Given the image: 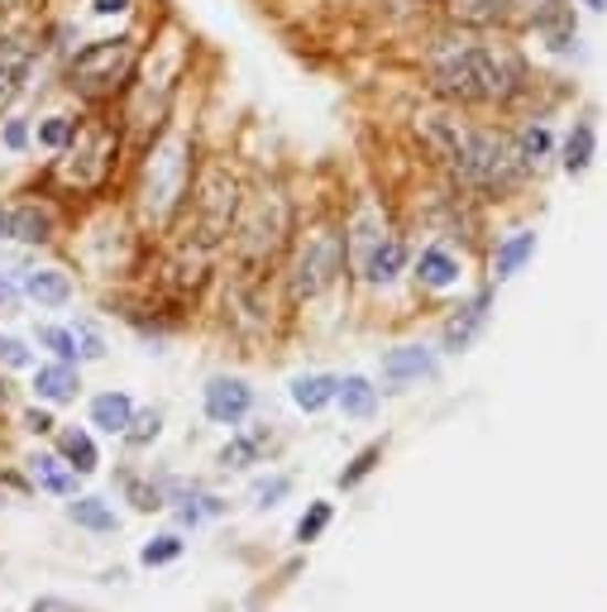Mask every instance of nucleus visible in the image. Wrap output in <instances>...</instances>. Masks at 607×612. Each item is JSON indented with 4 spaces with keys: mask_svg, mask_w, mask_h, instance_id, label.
Wrapping results in <instances>:
<instances>
[{
    "mask_svg": "<svg viewBox=\"0 0 607 612\" xmlns=\"http://www.w3.org/2000/svg\"><path fill=\"white\" fill-rule=\"evenodd\" d=\"M531 86V67L508 39H445L430 53V92L450 106H508Z\"/></svg>",
    "mask_w": 607,
    "mask_h": 612,
    "instance_id": "1",
    "label": "nucleus"
},
{
    "mask_svg": "<svg viewBox=\"0 0 607 612\" xmlns=\"http://www.w3.org/2000/svg\"><path fill=\"white\" fill-rule=\"evenodd\" d=\"M416 139L465 192H508L512 182L526 178L522 158H517V139L493 125H469L459 115H422Z\"/></svg>",
    "mask_w": 607,
    "mask_h": 612,
    "instance_id": "2",
    "label": "nucleus"
},
{
    "mask_svg": "<svg viewBox=\"0 0 607 612\" xmlns=\"http://www.w3.org/2000/svg\"><path fill=\"white\" fill-rule=\"evenodd\" d=\"M192 197V139L182 129H163L149 139L139 168V215L149 230H172Z\"/></svg>",
    "mask_w": 607,
    "mask_h": 612,
    "instance_id": "3",
    "label": "nucleus"
},
{
    "mask_svg": "<svg viewBox=\"0 0 607 612\" xmlns=\"http://www.w3.org/2000/svg\"><path fill=\"white\" fill-rule=\"evenodd\" d=\"M143 63V43L135 34H115V39H92L67 57L63 82L67 92L86 101V106H110L115 96H125L139 77Z\"/></svg>",
    "mask_w": 607,
    "mask_h": 612,
    "instance_id": "4",
    "label": "nucleus"
},
{
    "mask_svg": "<svg viewBox=\"0 0 607 612\" xmlns=\"http://www.w3.org/2000/svg\"><path fill=\"white\" fill-rule=\"evenodd\" d=\"M287 240H292V207L278 187H264L239 207L235 230H230V244H235V258L244 273H264L283 258Z\"/></svg>",
    "mask_w": 607,
    "mask_h": 612,
    "instance_id": "5",
    "label": "nucleus"
},
{
    "mask_svg": "<svg viewBox=\"0 0 607 612\" xmlns=\"http://www.w3.org/2000/svg\"><path fill=\"white\" fill-rule=\"evenodd\" d=\"M244 207L239 197V178L221 163H211L201 178L192 182V197H187L182 211H192V235L187 244H196V250H215V244L230 240V230H235V215Z\"/></svg>",
    "mask_w": 607,
    "mask_h": 612,
    "instance_id": "6",
    "label": "nucleus"
},
{
    "mask_svg": "<svg viewBox=\"0 0 607 612\" xmlns=\"http://www.w3.org/2000/svg\"><path fill=\"white\" fill-rule=\"evenodd\" d=\"M67 158L53 168V178L67 187V192H100L115 172V154H120V129L106 120H82L72 144L63 149Z\"/></svg>",
    "mask_w": 607,
    "mask_h": 612,
    "instance_id": "7",
    "label": "nucleus"
},
{
    "mask_svg": "<svg viewBox=\"0 0 607 612\" xmlns=\"http://www.w3.org/2000/svg\"><path fill=\"white\" fill-rule=\"evenodd\" d=\"M344 273V235L330 225H316L301 235L292 268H287V297L292 302H311L321 297L330 283Z\"/></svg>",
    "mask_w": 607,
    "mask_h": 612,
    "instance_id": "8",
    "label": "nucleus"
},
{
    "mask_svg": "<svg viewBox=\"0 0 607 612\" xmlns=\"http://www.w3.org/2000/svg\"><path fill=\"white\" fill-rule=\"evenodd\" d=\"M34 57L39 49L29 34H0V115L20 101L29 72H34Z\"/></svg>",
    "mask_w": 607,
    "mask_h": 612,
    "instance_id": "9",
    "label": "nucleus"
},
{
    "mask_svg": "<svg viewBox=\"0 0 607 612\" xmlns=\"http://www.w3.org/2000/svg\"><path fill=\"white\" fill-rule=\"evenodd\" d=\"M526 20L551 53H569L574 43H579V14H574V0H541V6H531Z\"/></svg>",
    "mask_w": 607,
    "mask_h": 612,
    "instance_id": "10",
    "label": "nucleus"
},
{
    "mask_svg": "<svg viewBox=\"0 0 607 612\" xmlns=\"http://www.w3.org/2000/svg\"><path fill=\"white\" fill-rule=\"evenodd\" d=\"M445 20L469 29V34H488V29H508L517 14V0H440Z\"/></svg>",
    "mask_w": 607,
    "mask_h": 612,
    "instance_id": "11",
    "label": "nucleus"
},
{
    "mask_svg": "<svg viewBox=\"0 0 607 612\" xmlns=\"http://www.w3.org/2000/svg\"><path fill=\"white\" fill-rule=\"evenodd\" d=\"M254 392L239 383V378H211L206 383V416L221 421V426H235V421H244V412H249Z\"/></svg>",
    "mask_w": 607,
    "mask_h": 612,
    "instance_id": "12",
    "label": "nucleus"
},
{
    "mask_svg": "<svg viewBox=\"0 0 607 612\" xmlns=\"http://www.w3.org/2000/svg\"><path fill=\"white\" fill-rule=\"evenodd\" d=\"M53 207H39V201H24V207H14L10 211V240H20V244H49L53 240Z\"/></svg>",
    "mask_w": 607,
    "mask_h": 612,
    "instance_id": "13",
    "label": "nucleus"
},
{
    "mask_svg": "<svg viewBox=\"0 0 607 612\" xmlns=\"http://www.w3.org/2000/svg\"><path fill=\"white\" fill-rule=\"evenodd\" d=\"M488 302H493V297L479 293L469 306H459V312L445 320V349H469L473 345V335H479L483 320H488Z\"/></svg>",
    "mask_w": 607,
    "mask_h": 612,
    "instance_id": "14",
    "label": "nucleus"
},
{
    "mask_svg": "<svg viewBox=\"0 0 607 612\" xmlns=\"http://www.w3.org/2000/svg\"><path fill=\"white\" fill-rule=\"evenodd\" d=\"M20 293L34 297L39 306H63V302H72V278L63 268H29Z\"/></svg>",
    "mask_w": 607,
    "mask_h": 612,
    "instance_id": "15",
    "label": "nucleus"
},
{
    "mask_svg": "<svg viewBox=\"0 0 607 612\" xmlns=\"http://www.w3.org/2000/svg\"><path fill=\"white\" fill-rule=\"evenodd\" d=\"M430 369H436V359L426 355L422 345H402V349H393V355L383 359V378L387 383H412V378H426Z\"/></svg>",
    "mask_w": 607,
    "mask_h": 612,
    "instance_id": "16",
    "label": "nucleus"
},
{
    "mask_svg": "<svg viewBox=\"0 0 607 612\" xmlns=\"http://www.w3.org/2000/svg\"><path fill=\"white\" fill-rule=\"evenodd\" d=\"M416 283L430 287V293L455 287L459 283V258L450 250H422V258H416Z\"/></svg>",
    "mask_w": 607,
    "mask_h": 612,
    "instance_id": "17",
    "label": "nucleus"
},
{
    "mask_svg": "<svg viewBox=\"0 0 607 612\" xmlns=\"http://www.w3.org/2000/svg\"><path fill=\"white\" fill-rule=\"evenodd\" d=\"M34 392L43 402H67V398H77V369L72 363H43V369L34 373Z\"/></svg>",
    "mask_w": 607,
    "mask_h": 612,
    "instance_id": "18",
    "label": "nucleus"
},
{
    "mask_svg": "<svg viewBox=\"0 0 607 612\" xmlns=\"http://www.w3.org/2000/svg\"><path fill=\"white\" fill-rule=\"evenodd\" d=\"M536 254V235L531 230H517V235H508L498 244V254H493V273H498V283L502 278H512V273H522V264Z\"/></svg>",
    "mask_w": 607,
    "mask_h": 612,
    "instance_id": "19",
    "label": "nucleus"
},
{
    "mask_svg": "<svg viewBox=\"0 0 607 612\" xmlns=\"http://www.w3.org/2000/svg\"><path fill=\"white\" fill-rule=\"evenodd\" d=\"M29 474H34V484L39 488H49V493H77V469H67L57 455H34L29 460Z\"/></svg>",
    "mask_w": 607,
    "mask_h": 612,
    "instance_id": "20",
    "label": "nucleus"
},
{
    "mask_svg": "<svg viewBox=\"0 0 607 612\" xmlns=\"http://www.w3.org/2000/svg\"><path fill=\"white\" fill-rule=\"evenodd\" d=\"M594 154H598V135H594V125H588V120H579L569 129V139H565V172H569V178L588 172Z\"/></svg>",
    "mask_w": 607,
    "mask_h": 612,
    "instance_id": "21",
    "label": "nucleus"
},
{
    "mask_svg": "<svg viewBox=\"0 0 607 612\" xmlns=\"http://www.w3.org/2000/svg\"><path fill=\"white\" fill-rule=\"evenodd\" d=\"M336 392H340V378L307 373V378H297V383H292V402L301 407V412H321V407L336 398Z\"/></svg>",
    "mask_w": 607,
    "mask_h": 612,
    "instance_id": "22",
    "label": "nucleus"
},
{
    "mask_svg": "<svg viewBox=\"0 0 607 612\" xmlns=\"http://www.w3.org/2000/svg\"><path fill=\"white\" fill-rule=\"evenodd\" d=\"M129 416H135V407H129V398L125 392H100V398L92 402V426H100V431H125L129 426Z\"/></svg>",
    "mask_w": 607,
    "mask_h": 612,
    "instance_id": "23",
    "label": "nucleus"
},
{
    "mask_svg": "<svg viewBox=\"0 0 607 612\" xmlns=\"http://www.w3.org/2000/svg\"><path fill=\"white\" fill-rule=\"evenodd\" d=\"M517 158H522V168L526 172H536L545 158H551V129L545 125H526V129H517Z\"/></svg>",
    "mask_w": 607,
    "mask_h": 612,
    "instance_id": "24",
    "label": "nucleus"
},
{
    "mask_svg": "<svg viewBox=\"0 0 607 612\" xmlns=\"http://www.w3.org/2000/svg\"><path fill=\"white\" fill-rule=\"evenodd\" d=\"M336 398L344 407V416H373V407H379V388H373L369 378L354 373V378H344V383H340Z\"/></svg>",
    "mask_w": 607,
    "mask_h": 612,
    "instance_id": "25",
    "label": "nucleus"
},
{
    "mask_svg": "<svg viewBox=\"0 0 607 612\" xmlns=\"http://www.w3.org/2000/svg\"><path fill=\"white\" fill-rule=\"evenodd\" d=\"M67 517L77 521V527H86V531H115V513L100 498H77L67 507Z\"/></svg>",
    "mask_w": 607,
    "mask_h": 612,
    "instance_id": "26",
    "label": "nucleus"
},
{
    "mask_svg": "<svg viewBox=\"0 0 607 612\" xmlns=\"http://www.w3.org/2000/svg\"><path fill=\"white\" fill-rule=\"evenodd\" d=\"M77 125L82 120H72V115H43V120H39V144H43V149H53V154H63L72 144V135H77Z\"/></svg>",
    "mask_w": 607,
    "mask_h": 612,
    "instance_id": "27",
    "label": "nucleus"
},
{
    "mask_svg": "<svg viewBox=\"0 0 607 612\" xmlns=\"http://www.w3.org/2000/svg\"><path fill=\"white\" fill-rule=\"evenodd\" d=\"M63 455L72 460V469H77V474H92L100 464V455H96V445H92V435H86V431H63Z\"/></svg>",
    "mask_w": 607,
    "mask_h": 612,
    "instance_id": "28",
    "label": "nucleus"
},
{
    "mask_svg": "<svg viewBox=\"0 0 607 612\" xmlns=\"http://www.w3.org/2000/svg\"><path fill=\"white\" fill-rule=\"evenodd\" d=\"M39 340L49 345V349H53V355L63 359V363H72V359H77V330H63V326H43V330H39Z\"/></svg>",
    "mask_w": 607,
    "mask_h": 612,
    "instance_id": "29",
    "label": "nucleus"
},
{
    "mask_svg": "<svg viewBox=\"0 0 607 612\" xmlns=\"http://www.w3.org/2000/svg\"><path fill=\"white\" fill-rule=\"evenodd\" d=\"M330 527V503H316L307 517L297 521V541H316V536H321Z\"/></svg>",
    "mask_w": 607,
    "mask_h": 612,
    "instance_id": "30",
    "label": "nucleus"
},
{
    "mask_svg": "<svg viewBox=\"0 0 607 612\" xmlns=\"http://www.w3.org/2000/svg\"><path fill=\"white\" fill-rule=\"evenodd\" d=\"M178 556H182L178 536H158V541L143 546V564H168V560H178Z\"/></svg>",
    "mask_w": 607,
    "mask_h": 612,
    "instance_id": "31",
    "label": "nucleus"
},
{
    "mask_svg": "<svg viewBox=\"0 0 607 612\" xmlns=\"http://www.w3.org/2000/svg\"><path fill=\"white\" fill-rule=\"evenodd\" d=\"M379 455H383V445H369V450H364V455H359V460L350 464V469H344V474H340V488H354V484H359V478H364V474L373 469V464H379Z\"/></svg>",
    "mask_w": 607,
    "mask_h": 612,
    "instance_id": "32",
    "label": "nucleus"
},
{
    "mask_svg": "<svg viewBox=\"0 0 607 612\" xmlns=\"http://www.w3.org/2000/svg\"><path fill=\"white\" fill-rule=\"evenodd\" d=\"M158 426H163V421H158V412H143V416H129L125 435H129L135 445H143V441H153V435H158Z\"/></svg>",
    "mask_w": 607,
    "mask_h": 612,
    "instance_id": "33",
    "label": "nucleus"
},
{
    "mask_svg": "<svg viewBox=\"0 0 607 612\" xmlns=\"http://www.w3.org/2000/svg\"><path fill=\"white\" fill-rule=\"evenodd\" d=\"M0 359H6L10 369H24V363H29V349H24V340H10V335H6V340H0Z\"/></svg>",
    "mask_w": 607,
    "mask_h": 612,
    "instance_id": "34",
    "label": "nucleus"
},
{
    "mask_svg": "<svg viewBox=\"0 0 607 612\" xmlns=\"http://www.w3.org/2000/svg\"><path fill=\"white\" fill-rule=\"evenodd\" d=\"M14 302H20V287H14L10 273H0V316H10Z\"/></svg>",
    "mask_w": 607,
    "mask_h": 612,
    "instance_id": "35",
    "label": "nucleus"
},
{
    "mask_svg": "<svg viewBox=\"0 0 607 612\" xmlns=\"http://www.w3.org/2000/svg\"><path fill=\"white\" fill-rule=\"evenodd\" d=\"M24 144H29V125H24V120H10V125H6V149L20 154Z\"/></svg>",
    "mask_w": 607,
    "mask_h": 612,
    "instance_id": "36",
    "label": "nucleus"
},
{
    "mask_svg": "<svg viewBox=\"0 0 607 612\" xmlns=\"http://www.w3.org/2000/svg\"><path fill=\"white\" fill-rule=\"evenodd\" d=\"M129 6H135V0H92V14H106L110 20V14H125Z\"/></svg>",
    "mask_w": 607,
    "mask_h": 612,
    "instance_id": "37",
    "label": "nucleus"
},
{
    "mask_svg": "<svg viewBox=\"0 0 607 612\" xmlns=\"http://www.w3.org/2000/svg\"><path fill=\"white\" fill-rule=\"evenodd\" d=\"M287 493V478H278V484H258L254 488V503H268V498H283Z\"/></svg>",
    "mask_w": 607,
    "mask_h": 612,
    "instance_id": "38",
    "label": "nucleus"
},
{
    "mask_svg": "<svg viewBox=\"0 0 607 612\" xmlns=\"http://www.w3.org/2000/svg\"><path fill=\"white\" fill-rule=\"evenodd\" d=\"M29 612H82V608L77 603H63V599H39Z\"/></svg>",
    "mask_w": 607,
    "mask_h": 612,
    "instance_id": "39",
    "label": "nucleus"
},
{
    "mask_svg": "<svg viewBox=\"0 0 607 612\" xmlns=\"http://www.w3.org/2000/svg\"><path fill=\"white\" fill-rule=\"evenodd\" d=\"M249 455H254V445H225V455H221V460H225V464H244Z\"/></svg>",
    "mask_w": 607,
    "mask_h": 612,
    "instance_id": "40",
    "label": "nucleus"
},
{
    "mask_svg": "<svg viewBox=\"0 0 607 612\" xmlns=\"http://www.w3.org/2000/svg\"><path fill=\"white\" fill-rule=\"evenodd\" d=\"M29 431H53V416L49 412H29Z\"/></svg>",
    "mask_w": 607,
    "mask_h": 612,
    "instance_id": "41",
    "label": "nucleus"
},
{
    "mask_svg": "<svg viewBox=\"0 0 607 612\" xmlns=\"http://www.w3.org/2000/svg\"><path fill=\"white\" fill-rule=\"evenodd\" d=\"M0 240H10V207H0Z\"/></svg>",
    "mask_w": 607,
    "mask_h": 612,
    "instance_id": "42",
    "label": "nucleus"
},
{
    "mask_svg": "<svg viewBox=\"0 0 607 612\" xmlns=\"http://www.w3.org/2000/svg\"><path fill=\"white\" fill-rule=\"evenodd\" d=\"M579 6H588V10H598V14H607V0H579Z\"/></svg>",
    "mask_w": 607,
    "mask_h": 612,
    "instance_id": "43",
    "label": "nucleus"
},
{
    "mask_svg": "<svg viewBox=\"0 0 607 612\" xmlns=\"http://www.w3.org/2000/svg\"><path fill=\"white\" fill-rule=\"evenodd\" d=\"M10 6H14V0H0V14H6V10H10Z\"/></svg>",
    "mask_w": 607,
    "mask_h": 612,
    "instance_id": "44",
    "label": "nucleus"
}]
</instances>
